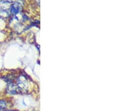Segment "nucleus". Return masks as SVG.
<instances>
[{
  "mask_svg": "<svg viewBox=\"0 0 126 111\" xmlns=\"http://www.w3.org/2000/svg\"><path fill=\"white\" fill-rule=\"evenodd\" d=\"M17 86L19 88L20 93H27L29 88V81L27 78L25 76H20L17 79Z\"/></svg>",
  "mask_w": 126,
  "mask_h": 111,
  "instance_id": "nucleus-1",
  "label": "nucleus"
},
{
  "mask_svg": "<svg viewBox=\"0 0 126 111\" xmlns=\"http://www.w3.org/2000/svg\"><path fill=\"white\" fill-rule=\"evenodd\" d=\"M7 91L9 94H17L20 93L19 89L17 87V85L14 84L13 82H10L8 84Z\"/></svg>",
  "mask_w": 126,
  "mask_h": 111,
  "instance_id": "nucleus-2",
  "label": "nucleus"
},
{
  "mask_svg": "<svg viewBox=\"0 0 126 111\" xmlns=\"http://www.w3.org/2000/svg\"><path fill=\"white\" fill-rule=\"evenodd\" d=\"M21 9V5L19 3L15 2L13 4L11 7V13L14 15H16L17 13H19Z\"/></svg>",
  "mask_w": 126,
  "mask_h": 111,
  "instance_id": "nucleus-3",
  "label": "nucleus"
},
{
  "mask_svg": "<svg viewBox=\"0 0 126 111\" xmlns=\"http://www.w3.org/2000/svg\"><path fill=\"white\" fill-rule=\"evenodd\" d=\"M6 107V103L4 100H0V111L4 110Z\"/></svg>",
  "mask_w": 126,
  "mask_h": 111,
  "instance_id": "nucleus-4",
  "label": "nucleus"
},
{
  "mask_svg": "<svg viewBox=\"0 0 126 111\" xmlns=\"http://www.w3.org/2000/svg\"><path fill=\"white\" fill-rule=\"evenodd\" d=\"M2 111H11V110H4Z\"/></svg>",
  "mask_w": 126,
  "mask_h": 111,
  "instance_id": "nucleus-5",
  "label": "nucleus"
}]
</instances>
